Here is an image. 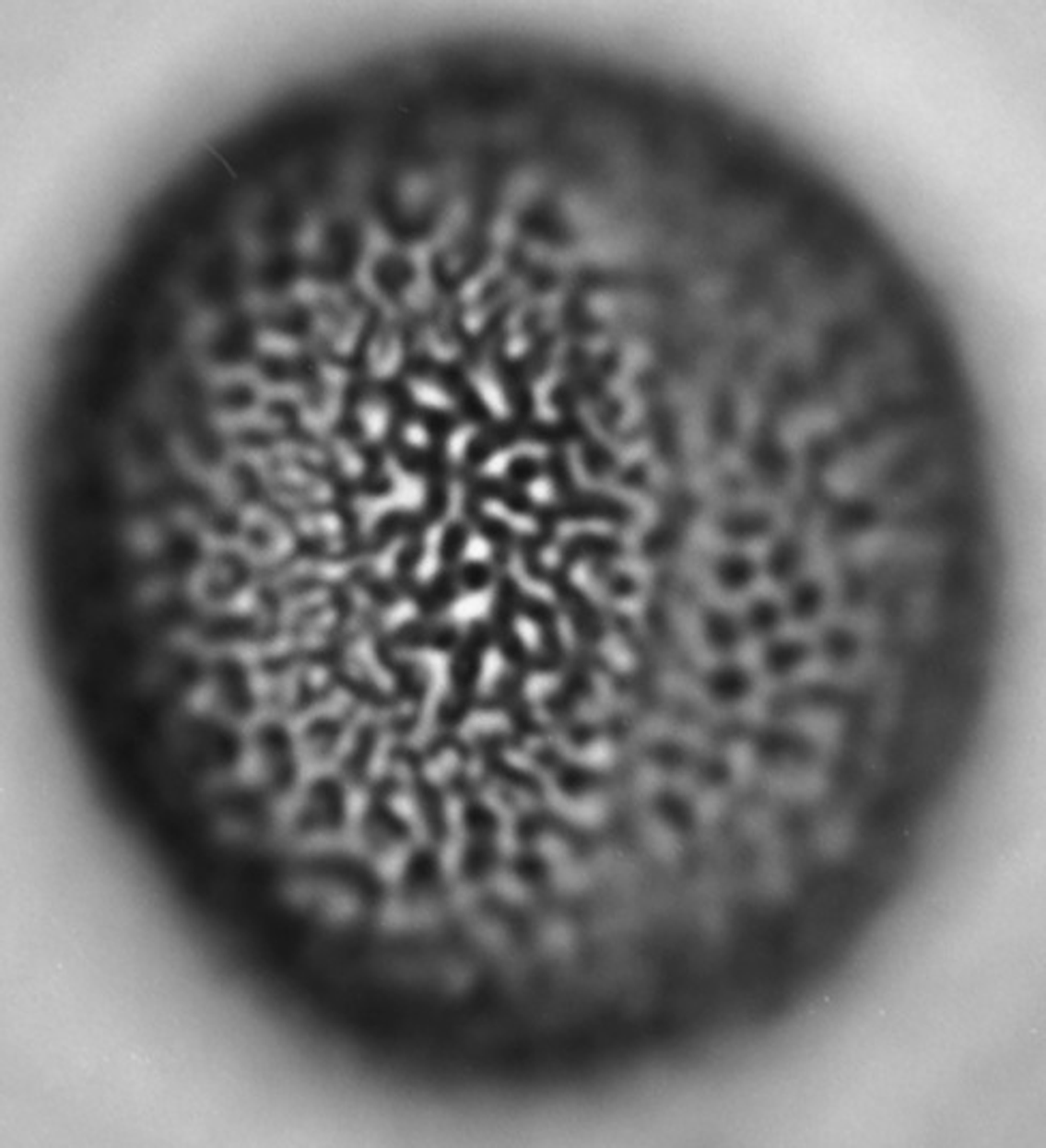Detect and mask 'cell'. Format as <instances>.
Returning a JSON list of instances; mask_svg holds the SVG:
<instances>
[{
	"label": "cell",
	"instance_id": "cell-1",
	"mask_svg": "<svg viewBox=\"0 0 1046 1148\" xmlns=\"http://www.w3.org/2000/svg\"><path fill=\"white\" fill-rule=\"evenodd\" d=\"M710 697L719 703H738L751 692V677L735 664H723L708 677Z\"/></svg>",
	"mask_w": 1046,
	"mask_h": 1148
},
{
	"label": "cell",
	"instance_id": "cell-2",
	"mask_svg": "<svg viewBox=\"0 0 1046 1148\" xmlns=\"http://www.w3.org/2000/svg\"><path fill=\"white\" fill-rule=\"evenodd\" d=\"M714 577L723 590L742 592L758 577V566L745 553H727L714 566Z\"/></svg>",
	"mask_w": 1046,
	"mask_h": 1148
},
{
	"label": "cell",
	"instance_id": "cell-3",
	"mask_svg": "<svg viewBox=\"0 0 1046 1148\" xmlns=\"http://www.w3.org/2000/svg\"><path fill=\"white\" fill-rule=\"evenodd\" d=\"M703 635H706L710 648L727 654V651L738 648L742 628L725 611H710L703 619Z\"/></svg>",
	"mask_w": 1046,
	"mask_h": 1148
},
{
	"label": "cell",
	"instance_id": "cell-4",
	"mask_svg": "<svg viewBox=\"0 0 1046 1148\" xmlns=\"http://www.w3.org/2000/svg\"><path fill=\"white\" fill-rule=\"evenodd\" d=\"M806 654L808 650L802 641L782 638V641H774L768 645L766 651H763V662H766V669L772 675H787V673L795 671L805 662Z\"/></svg>",
	"mask_w": 1046,
	"mask_h": 1148
},
{
	"label": "cell",
	"instance_id": "cell-5",
	"mask_svg": "<svg viewBox=\"0 0 1046 1148\" xmlns=\"http://www.w3.org/2000/svg\"><path fill=\"white\" fill-rule=\"evenodd\" d=\"M821 604H824V593H821V587L813 580H802L793 587L792 596H789V613L795 619H811L819 613Z\"/></svg>",
	"mask_w": 1046,
	"mask_h": 1148
},
{
	"label": "cell",
	"instance_id": "cell-6",
	"mask_svg": "<svg viewBox=\"0 0 1046 1148\" xmlns=\"http://www.w3.org/2000/svg\"><path fill=\"white\" fill-rule=\"evenodd\" d=\"M800 556L802 553H800L798 545L789 543V540H785V543H779L772 551H770L766 570L770 577L776 580L792 579L795 570L800 568V559H802Z\"/></svg>",
	"mask_w": 1046,
	"mask_h": 1148
},
{
	"label": "cell",
	"instance_id": "cell-7",
	"mask_svg": "<svg viewBox=\"0 0 1046 1148\" xmlns=\"http://www.w3.org/2000/svg\"><path fill=\"white\" fill-rule=\"evenodd\" d=\"M781 606L774 604L772 600L768 598H759L751 603L748 606L746 615H745V626L755 635H770L779 628L781 624Z\"/></svg>",
	"mask_w": 1046,
	"mask_h": 1148
},
{
	"label": "cell",
	"instance_id": "cell-8",
	"mask_svg": "<svg viewBox=\"0 0 1046 1148\" xmlns=\"http://www.w3.org/2000/svg\"><path fill=\"white\" fill-rule=\"evenodd\" d=\"M656 810H659L661 819L667 825H671L674 829H687L695 821V816H693L695 813H693V808H690V803L676 793L659 795V800H656Z\"/></svg>",
	"mask_w": 1046,
	"mask_h": 1148
},
{
	"label": "cell",
	"instance_id": "cell-9",
	"mask_svg": "<svg viewBox=\"0 0 1046 1148\" xmlns=\"http://www.w3.org/2000/svg\"><path fill=\"white\" fill-rule=\"evenodd\" d=\"M766 519L761 514H735V517L727 519V523H723V530H725L727 536L738 538V540H746V538H755L766 533L768 530Z\"/></svg>",
	"mask_w": 1046,
	"mask_h": 1148
},
{
	"label": "cell",
	"instance_id": "cell-10",
	"mask_svg": "<svg viewBox=\"0 0 1046 1148\" xmlns=\"http://www.w3.org/2000/svg\"><path fill=\"white\" fill-rule=\"evenodd\" d=\"M824 645H826L828 656L837 660V662H845V660H850L853 654H856V638L845 630L828 632Z\"/></svg>",
	"mask_w": 1046,
	"mask_h": 1148
}]
</instances>
